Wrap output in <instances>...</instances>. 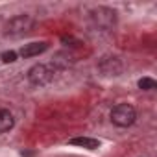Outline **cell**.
Instances as JSON below:
<instances>
[{
    "label": "cell",
    "instance_id": "cell-1",
    "mask_svg": "<svg viewBox=\"0 0 157 157\" xmlns=\"http://www.w3.org/2000/svg\"><path fill=\"white\" fill-rule=\"evenodd\" d=\"M33 19L30 15H17L13 19H10L4 26L6 30V35H11V37H21V35H26L28 32H32L33 28Z\"/></svg>",
    "mask_w": 157,
    "mask_h": 157
},
{
    "label": "cell",
    "instance_id": "cell-2",
    "mask_svg": "<svg viewBox=\"0 0 157 157\" xmlns=\"http://www.w3.org/2000/svg\"><path fill=\"white\" fill-rule=\"evenodd\" d=\"M137 118V113H135V107L129 105V104H118L111 109V120L115 126L118 128H128L135 122Z\"/></svg>",
    "mask_w": 157,
    "mask_h": 157
},
{
    "label": "cell",
    "instance_id": "cell-3",
    "mask_svg": "<svg viewBox=\"0 0 157 157\" xmlns=\"http://www.w3.org/2000/svg\"><path fill=\"white\" fill-rule=\"evenodd\" d=\"M54 72H56L54 67L39 63V65H33V67L28 70V80H30L32 85L43 87V85H48V83L54 80Z\"/></svg>",
    "mask_w": 157,
    "mask_h": 157
},
{
    "label": "cell",
    "instance_id": "cell-4",
    "mask_svg": "<svg viewBox=\"0 0 157 157\" xmlns=\"http://www.w3.org/2000/svg\"><path fill=\"white\" fill-rule=\"evenodd\" d=\"M91 19L94 22V26H98L102 30H111L117 22V13L109 8H96L91 11Z\"/></svg>",
    "mask_w": 157,
    "mask_h": 157
},
{
    "label": "cell",
    "instance_id": "cell-5",
    "mask_svg": "<svg viewBox=\"0 0 157 157\" xmlns=\"http://www.w3.org/2000/svg\"><path fill=\"white\" fill-rule=\"evenodd\" d=\"M48 48V43L41 41V43H28L21 48V56L22 57H33V56H39L43 52H46Z\"/></svg>",
    "mask_w": 157,
    "mask_h": 157
},
{
    "label": "cell",
    "instance_id": "cell-6",
    "mask_svg": "<svg viewBox=\"0 0 157 157\" xmlns=\"http://www.w3.org/2000/svg\"><path fill=\"white\" fill-rule=\"evenodd\" d=\"M68 144L80 146V148H85V150H96V148H100V140L93 139V137H74V139L68 140Z\"/></svg>",
    "mask_w": 157,
    "mask_h": 157
},
{
    "label": "cell",
    "instance_id": "cell-7",
    "mask_svg": "<svg viewBox=\"0 0 157 157\" xmlns=\"http://www.w3.org/2000/svg\"><path fill=\"white\" fill-rule=\"evenodd\" d=\"M15 126V118L11 115V111L8 109H0V133H6Z\"/></svg>",
    "mask_w": 157,
    "mask_h": 157
},
{
    "label": "cell",
    "instance_id": "cell-8",
    "mask_svg": "<svg viewBox=\"0 0 157 157\" xmlns=\"http://www.w3.org/2000/svg\"><path fill=\"white\" fill-rule=\"evenodd\" d=\"M155 87H157V83L151 78H140L139 80V89H142V91H153Z\"/></svg>",
    "mask_w": 157,
    "mask_h": 157
},
{
    "label": "cell",
    "instance_id": "cell-9",
    "mask_svg": "<svg viewBox=\"0 0 157 157\" xmlns=\"http://www.w3.org/2000/svg\"><path fill=\"white\" fill-rule=\"evenodd\" d=\"M2 61H4V63H15V61H17V52H13V50L4 52V54H2Z\"/></svg>",
    "mask_w": 157,
    "mask_h": 157
}]
</instances>
